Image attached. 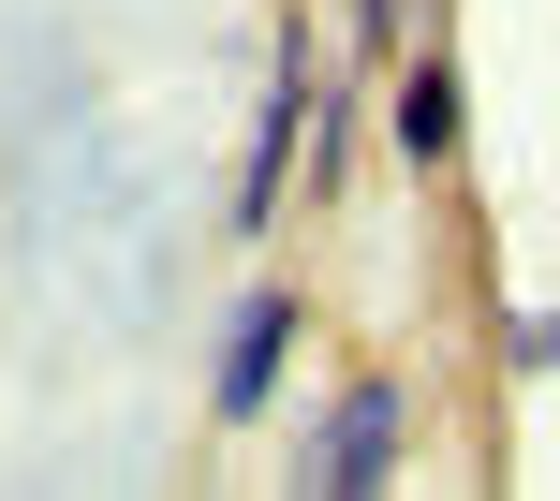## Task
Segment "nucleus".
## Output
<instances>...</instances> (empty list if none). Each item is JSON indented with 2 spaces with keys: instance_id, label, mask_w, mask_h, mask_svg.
<instances>
[{
  "instance_id": "1",
  "label": "nucleus",
  "mask_w": 560,
  "mask_h": 501,
  "mask_svg": "<svg viewBox=\"0 0 560 501\" xmlns=\"http://www.w3.org/2000/svg\"><path fill=\"white\" fill-rule=\"evenodd\" d=\"M398 457H413V384L398 369H354V384L325 398V428H310V501H384L398 487Z\"/></svg>"
},
{
  "instance_id": "2",
  "label": "nucleus",
  "mask_w": 560,
  "mask_h": 501,
  "mask_svg": "<svg viewBox=\"0 0 560 501\" xmlns=\"http://www.w3.org/2000/svg\"><path fill=\"white\" fill-rule=\"evenodd\" d=\"M310 59H295V30H280V74H266V104H252V163H236V236H280V193L310 177Z\"/></svg>"
},
{
  "instance_id": "3",
  "label": "nucleus",
  "mask_w": 560,
  "mask_h": 501,
  "mask_svg": "<svg viewBox=\"0 0 560 501\" xmlns=\"http://www.w3.org/2000/svg\"><path fill=\"white\" fill-rule=\"evenodd\" d=\"M295 280H252L236 295V325H222V369H207V428H252L266 398H280V354H295Z\"/></svg>"
},
{
  "instance_id": "4",
  "label": "nucleus",
  "mask_w": 560,
  "mask_h": 501,
  "mask_svg": "<svg viewBox=\"0 0 560 501\" xmlns=\"http://www.w3.org/2000/svg\"><path fill=\"white\" fill-rule=\"evenodd\" d=\"M384 133H398V163H413V177H457V133H472V104H457V59H443V45H428V59H398Z\"/></svg>"
},
{
  "instance_id": "5",
  "label": "nucleus",
  "mask_w": 560,
  "mask_h": 501,
  "mask_svg": "<svg viewBox=\"0 0 560 501\" xmlns=\"http://www.w3.org/2000/svg\"><path fill=\"white\" fill-rule=\"evenodd\" d=\"M502 369H560V310H502Z\"/></svg>"
},
{
  "instance_id": "6",
  "label": "nucleus",
  "mask_w": 560,
  "mask_h": 501,
  "mask_svg": "<svg viewBox=\"0 0 560 501\" xmlns=\"http://www.w3.org/2000/svg\"><path fill=\"white\" fill-rule=\"evenodd\" d=\"M384 30H398V0H354V45H384Z\"/></svg>"
}]
</instances>
